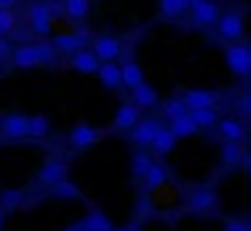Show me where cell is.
Here are the masks:
<instances>
[{
    "label": "cell",
    "mask_w": 251,
    "mask_h": 231,
    "mask_svg": "<svg viewBox=\"0 0 251 231\" xmlns=\"http://www.w3.org/2000/svg\"><path fill=\"white\" fill-rule=\"evenodd\" d=\"M168 128L175 133V138H177V140H180V138H192V136H197V133H200V126L192 121V116H190V113L173 118Z\"/></svg>",
    "instance_id": "obj_15"
},
{
    "label": "cell",
    "mask_w": 251,
    "mask_h": 231,
    "mask_svg": "<svg viewBox=\"0 0 251 231\" xmlns=\"http://www.w3.org/2000/svg\"><path fill=\"white\" fill-rule=\"evenodd\" d=\"M64 231H84V219H79V221H72Z\"/></svg>",
    "instance_id": "obj_39"
},
{
    "label": "cell",
    "mask_w": 251,
    "mask_h": 231,
    "mask_svg": "<svg viewBox=\"0 0 251 231\" xmlns=\"http://www.w3.org/2000/svg\"><path fill=\"white\" fill-rule=\"evenodd\" d=\"M113 229L116 226L111 224V219L99 209H94L84 216V231H113Z\"/></svg>",
    "instance_id": "obj_24"
},
{
    "label": "cell",
    "mask_w": 251,
    "mask_h": 231,
    "mask_svg": "<svg viewBox=\"0 0 251 231\" xmlns=\"http://www.w3.org/2000/svg\"><path fill=\"white\" fill-rule=\"evenodd\" d=\"M37 54H40V64H52L54 57H57V49L52 42H37Z\"/></svg>",
    "instance_id": "obj_33"
},
{
    "label": "cell",
    "mask_w": 251,
    "mask_h": 231,
    "mask_svg": "<svg viewBox=\"0 0 251 231\" xmlns=\"http://www.w3.org/2000/svg\"><path fill=\"white\" fill-rule=\"evenodd\" d=\"M246 229H249V231H251V219H249V221H246Z\"/></svg>",
    "instance_id": "obj_43"
},
{
    "label": "cell",
    "mask_w": 251,
    "mask_h": 231,
    "mask_svg": "<svg viewBox=\"0 0 251 231\" xmlns=\"http://www.w3.org/2000/svg\"><path fill=\"white\" fill-rule=\"evenodd\" d=\"M50 131H52V126H50V118H47V116H42V113L27 116V136H30V138L42 140V138L50 136Z\"/></svg>",
    "instance_id": "obj_23"
},
{
    "label": "cell",
    "mask_w": 251,
    "mask_h": 231,
    "mask_svg": "<svg viewBox=\"0 0 251 231\" xmlns=\"http://www.w3.org/2000/svg\"><path fill=\"white\" fill-rule=\"evenodd\" d=\"M239 111H241L244 116H251V93H246V96L239 98Z\"/></svg>",
    "instance_id": "obj_38"
},
{
    "label": "cell",
    "mask_w": 251,
    "mask_h": 231,
    "mask_svg": "<svg viewBox=\"0 0 251 231\" xmlns=\"http://www.w3.org/2000/svg\"><path fill=\"white\" fill-rule=\"evenodd\" d=\"M8 52H10V45H8V42L3 40V35H0V59H3V57H5Z\"/></svg>",
    "instance_id": "obj_40"
},
{
    "label": "cell",
    "mask_w": 251,
    "mask_h": 231,
    "mask_svg": "<svg viewBox=\"0 0 251 231\" xmlns=\"http://www.w3.org/2000/svg\"><path fill=\"white\" fill-rule=\"evenodd\" d=\"M187 111H195V108H207V106H214L217 103V93L212 89H190L185 96H182Z\"/></svg>",
    "instance_id": "obj_12"
},
{
    "label": "cell",
    "mask_w": 251,
    "mask_h": 231,
    "mask_svg": "<svg viewBox=\"0 0 251 231\" xmlns=\"http://www.w3.org/2000/svg\"><path fill=\"white\" fill-rule=\"evenodd\" d=\"M13 64L20 67V69H32L40 64V54H37V47L35 45H20L15 52H13Z\"/></svg>",
    "instance_id": "obj_16"
},
{
    "label": "cell",
    "mask_w": 251,
    "mask_h": 231,
    "mask_svg": "<svg viewBox=\"0 0 251 231\" xmlns=\"http://www.w3.org/2000/svg\"><path fill=\"white\" fill-rule=\"evenodd\" d=\"M165 180H168V165H165V162H155V160H153L151 170H148V172H146V177H143L146 189H148V192H155V189H160V187L165 185Z\"/></svg>",
    "instance_id": "obj_19"
},
{
    "label": "cell",
    "mask_w": 251,
    "mask_h": 231,
    "mask_svg": "<svg viewBox=\"0 0 251 231\" xmlns=\"http://www.w3.org/2000/svg\"><path fill=\"white\" fill-rule=\"evenodd\" d=\"M62 177H67V162L64 160H47L42 167H40V182L52 187L54 182H59Z\"/></svg>",
    "instance_id": "obj_14"
},
{
    "label": "cell",
    "mask_w": 251,
    "mask_h": 231,
    "mask_svg": "<svg viewBox=\"0 0 251 231\" xmlns=\"http://www.w3.org/2000/svg\"><path fill=\"white\" fill-rule=\"evenodd\" d=\"M99 57L91 52V49H76L74 54H72V67L79 71V74H96L99 71Z\"/></svg>",
    "instance_id": "obj_13"
},
{
    "label": "cell",
    "mask_w": 251,
    "mask_h": 231,
    "mask_svg": "<svg viewBox=\"0 0 251 231\" xmlns=\"http://www.w3.org/2000/svg\"><path fill=\"white\" fill-rule=\"evenodd\" d=\"M42 3H57V0H42Z\"/></svg>",
    "instance_id": "obj_44"
},
{
    "label": "cell",
    "mask_w": 251,
    "mask_h": 231,
    "mask_svg": "<svg viewBox=\"0 0 251 231\" xmlns=\"http://www.w3.org/2000/svg\"><path fill=\"white\" fill-rule=\"evenodd\" d=\"M192 3H195V0H187V5H192Z\"/></svg>",
    "instance_id": "obj_45"
},
{
    "label": "cell",
    "mask_w": 251,
    "mask_h": 231,
    "mask_svg": "<svg viewBox=\"0 0 251 231\" xmlns=\"http://www.w3.org/2000/svg\"><path fill=\"white\" fill-rule=\"evenodd\" d=\"M224 231H249V229H246V221H241V219H226Z\"/></svg>",
    "instance_id": "obj_36"
},
{
    "label": "cell",
    "mask_w": 251,
    "mask_h": 231,
    "mask_svg": "<svg viewBox=\"0 0 251 231\" xmlns=\"http://www.w3.org/2000/svg\"><path fill=\"white\" fill-rule=\"evenodd\" d=\"M224 62L234 76H251V47L249 45H229L224 49Z\"/></svg>",
    "instance_id": "obj_1"
},
{
    "label": "cell",
    "mask_w": 251,
    "mask_h": 231,
    "mask_svg": "<svg viewBox=\"0 0 251 231\" xmlns=\"http://www.w3.org/2000/svg\"><path fill=\"white\" fill-rule=\"evenodd\" d=\"M99 138H101V133H99L94 126H89V123H76V126L72 128V133H69V143H72L74 148H79V150L91 148Z\"/></svg>",
    "instance_id": "obj_9"
},
{
    "label": "cell",
    "mask_w": 251,
    "mask_h": 231,
    "mask_svg": "<svg viewBox=\"0 0 251 231\" xmlns=\"http://www.w3.org/2000/svg\"><path fill=\"white\" fill-rule=\"evenodd\" d=\"M89 40V30H76V32H62L52 40L54 49L62 54H74L76 49H81Z\"/></svg>",
    "instance_id": "obj_4"
},
{
    "label": "cell",
    "mask_w": 251,
    "mask_h": 231,
    "mask_svg": "<svg viewBox=\"0 0 251 231\" xmlns=\"http://www.w3.org/2000/svg\"><path fill=\"white\" fill-rule=\"evenodd\" d=\"M52 197H57V199H79L81 197V189H79L76 182L62 177L59 182L52 185Z\"/></svg>",
    "instance_id": "obj_25"
},
{
    "label": "cell",
    "mask_w": 251,
    "mask_h": 231,
    "mask_svg": "<svg viewBox=\"0 0 251 231\" xmlns=\"http://www.w3.org/2000/svg\"><path fill=\"white\" fill-rule=\"evenodd\" d=\"M185 113H187V106H185L182 98H170V101H165V106H163V116H165L168 121L177 118V116H185Z\"/></svg>",
    "instance_id": "obj_31"
},
{
    "label": "cell",
    "mask_w": 251,
    "mask_h": 231,
    "mask_svg": "<svg viewBox=\"0 0 251 231\" xmlns=\"http://www.w3.org/2000/svg\"><path fill=\"white\" fill-rule=\"evenodd\" d=\"M143 81V69L136 59H128L126 64H121V84L126 89H133Z\"/></svg>",
    "instance_id": "obj_22"
},
{
    "label": "cell",
    "mask_w": 251,
    "mask_h": 231,
    "mask_svg": "<svg viewBox=\"0 0 251 231\" xmlns=\"http://www.w3.org/2000/svg\"><path fill=\"white\" fill-rule=\"evenodd\" d=\"M96 74H99V79L106 89H118L121 86V67L116 64V59L113 62H101Z\"/></svg>",
    "instance_id": "obj_20"
},
{
    "label": "cell",
    "mask_w": 251,
    "mask_h": 231,
    "mask_svg": "<svg viewBox=\"0 0 251 231\" xmlns=\"http://www.w3.org/2000/svg\"><path fill=\"white\" fill-rule=\"evenodd\" d=\"M249 167H251V160H249Z\"/></svg>",
    "instance_id": "obj_46"
},
{
    "label": "cell",
    "mask_w": 251,
    "mask_h": 231,
    "mask_svg": "<svg viewBox=\"0 0 251 231\" xmlns=\"http://www.w3.org/2000/svg\"><path fill=\"white\" fill-rule=\"evenodd\" d=\"M0 131H3V136L10 138V140L27 138V116H23V113H8L5 118L0 121Z\"/></svg>",
    "instance_id": "obj_5"
},
{
    "label": "cell",
    "mask_w": 251,
    "mask_h": 231,
    "mask_svg": "<svg viewBox=\"0 0 251 231\" xmlns=\"http://www.w3.org/2000/svg\"><path fill=\"white\" fill-rule=\"evenodd\" d=\"M96 57H99V62H113V59H118V54H121V42L116 40V37H111V35H101L96 42H94V49H91Z\"/></svg>",
    "instance_id": "obj_10"
},
{
    "label": "cell",
    "mask_w": 251,
    "mask_h": 231,
    "mask_svg": "<svg viewBox=\"0 0 251 231\" xmlns=\"http://www.w3.org/2000/svg\"><path fill=\"white\" fill-rule=\"evenodd\" d=\"M15 3H18V0H0V8H3V10H13Z\"/></svg>",
    "instance_id": "obj_41"
},
{
    "label": "cell",
    "mask_w": 251,
    "mask_h": 231,
    "mask_svg": "<svg viewBox=\"0 0 251 231\" xmlns=\"http://www.w3.org/2000/svg\"><path fill=\"white\" fill-rule=\"evenodd\" d=\"M113 231H143V221L141 219H131V221H126L123 226H118Z\"/></svg>",
    "instance_id": "obj_37"
},
{
    "label": "cell",
    "mask_w": 251,
    "mask_h": 231,
    "mask_svg": "<svg viewBox=\"0 0 251 231\" xmlns=\"http://www.w3.org/2000/svg\"><path fill=\"white\" fill-rule=\"evenodd\" d=\"M3 221H5V216H3V209H0V231H3Z\"/></svg>",
    "instance_id": "obj_42"
},
{
    "label": "cell",
    "mask_w": 251,
    "mask_h": 231,
    "mask_svg": "<svg viewBox=\"0 0 251 231\" xmlns=\"http://www.w3.org/2000/svg\"><path fill=\"white\" fill-rule=\"evenodd\" d=\"M27 18H30V27L37 35H47L52 30V8L47 3H32L27 10Z\"/></svg>",
    "instance_id": "obj_3"
},
{
    "label": "cell",
    "mask_w": 251,
    "mask_h": 231,
    "mask_svg": "<svg viewBox=\"0 0 251 231\" xmlns=\"http://www.w3.org/2000/svg\"><path fill=\"white\" fill-rule=\"evenodd\" d=\"M192 116V121L200 126V128H209L219 121V116L214 111V106H207V108H195V111H187Z\"/></svg>",
    "instance_id": "obj_27"
},
{
    "label": "cell",
    "mask_w": 251,
    "mask_h": 231,
    "mask_svg": "<svg viewBox=\"0 0 251 231\" xmlns=\"http://www.w3.org/2000/svg\"><path fill=\"white\" fill-rule=\"evenodd\" d=\"M217 202H219V197L212 187H197L187 199V209H192L195 214H207V211L217 209Z\"/></svg>",
    "instance_id": "obj_2"
},
{
    "label": "cell",
    "mask_w": 251,
    "mask_h": 231,
    "mask_svg": "<svg viewBox=\"0 0 251 231\" xmlns=\"http://www.w3.org/2000/svg\"><path fill=\"white\" fill-rule=\"evenodd\" d=\"M219 158H222L224 165H236V162H241V158H244V148H241L236 140H224Z\"/></svg>",
    "instance_id": "obj_28"
},
{
    "label": "cell",
    "mask_w": 251,
    "mask_h": 231,
    "mask_svg": "<svg viewBox=\"0 0 251 231\" xmlns=\"http://www.w3.org/2000/svg\"><path fill=\"white\" fill-rule=\"evenodd\" d=\"M91 3L89 0H64V13L69 20H84L89 15Z\"/></svg>",
    "instance_id": "obj_30"
},
{
    "label": "cell",
    "mask_w": 251,
    "mask_h": 231,
    "mask_svg": "<svg viewBox=\"0 0 251 231\" xmlns=\"http://www.w3.org/2000/svg\"><path fill=\"white\" fill-rule=\"evenodd\" d=\"M187 10H190L187 0H160V13H163V18H168V20H175V18H180L182 13H187Z\"/></svg>",
    "instance_id": "obj_29"
},
{
    "label": "cell",
    "mask_w": 251,
    "mask_h": 231,
    "mask_svg": "<svg viewBox=\"0 0 251 231\" xmlns=\"http://www.w3.org/2000/svg\"><path fill=\"white\" fill-rule=\"evenodd\" d=\"M13 27H15V15H13V10H3V8H0V35L10 32Z\"/></svg>",
    "instance_id": "obj_34"
},
{
    "label": "cell",
    "mask_w": 251,
    "mask_h": 231,
    "mask_svg": "<svg viewBox=\"0 0 251 231\" xmlns=\"http://www.w3.org/2000/svg\"><path fill=\"white\" fill-rule=\"evenodd\" d=\"M217 128H219V136H222L224 140H236V143H241V140L246 138L244 123H239V121H234V118H222V121H217Z\"/></svg>",
    "instance_id": "obj_21"
},
{
    "label": "cell",
    "mask_w": 251,
    "mask_h": 231,
    "mask_svg": "<svg viewBox=\"0 0 251 231\" xmlns=\"http://www.w3.org/2000/svg\"><path fill=\"white\" fill-rule=\"evenodd\" d=\"M175 145H177V138H175V133L170 131V128H158V133H155V138H153V143H151V148L158 153V155H170L173 150H175Z\"/></svg>",
    "instance_id": "obj_18"
},
{
    "label": "cell",
    "mask_w": 251,
    "mask_h": 231,
    "mask_svg": "<svg viewBox=\"0 0 251 231\" xmlns=\"http://www.w3.org/2000/svg\"><path fill=\"white\" fill-rule=\"evenodd\" d=\"M23 199H25L23 189H5L3 197H0V204H3V209H18Z\"/></svg>",
    "instance_id": "obj_32"
},
{
    "label": "cell",
    "mask_w": 251,
    "mask_h": 231,
    "mask_svg": "<svg viewBox=\"0 0 251 231\" xmlns=\"http://www.w3.org/2000/svg\"><path fill=\"white\" fill-rule=\"evenodd\" d=\"M217 30L224 40H239L244 35V18L239 13H224L217 18Z\"/></svg>",
    "instance_id": "obj_6"
},
{
    "label": "cell",
    "mask_w": 251,
    "mask_h": 231,
    "mask_svg": "<svg viewBox=\"0 0 251 231\" xmlns=\"http://www.w3.org/2000/svg\"><path fill=\"white\" fill-rule=\"evenodd\" d=\"M158 128H160V123H158L155 118H138V121H136V126L131 128V140H133L136 145L146 148V145H151V143H153V138H155Z\"/></svg>",
    "instance_id": "obj_7"
},
{
    "label": "cell",
    "mask_w": 251,
    "mask_h": 231,
    "mask_svg": "<svg viewBox=\"0 0 251 231\" xmlns=\"http://www.w3.org/2000/svg\"><path fill=\"white\" fill-rule=\"evenodd\" d=\"M136 209H138V211H136V214H138L136 219H141V221H143L146 216H151V209H153V204H151V202H148V199L143 197V199L138 202V207H136Z\"/></svg>",
    "instance_id": "obj_35"
},
{
    "label": "cell",
    "mask_w": 251,
    "mask_h": 231,
    "mask_svg": "<svg viewBox=\"0 0 251 231\" xmlns=\"http://www.w3.org/2000/svg\"><path fill=\"white\" fill-rule=\"evenodd\" d=\"M131 96H133V103L138 108H151V106L158 103V91L151 84H146V81H141L138 86H133L131 89Z\"/></svg>",
    "instance_id": "obj_17"
},
{
    "label": "cell",
    "mask_w": 251,
    "mask_h": 231,
    "mask_svg": "<svg viewBox=\"0 0 251 231\" xmlns=\"http://www.w3.org/2000/svg\"><path fill=\"white\" fill-rule=\"evenodd\" d=\"M138 118H141V108L136 103H121L116 116H113V126L118 131H131Z\"/></svg>",
    "instance_id": "obj_11"
},
{
    "label": "cell",
    "mask_w": 251,
    "mask_h": 231,
    "mask_svg": "<svg viewBox=\"0 0 251 231\" xmlns=\"http://www.w3.org/2000/svg\"><path fill=\"white\" fill-rule=\"evenodd\" d=\"M151 165H153V158H151L146 150L133 153V158H131V172H133V177H136V180H143V177H146V172L151 170Z\"/></svg>",
    "instance_id": "obj_26"
},
{
    "label": "cell",
    "mask_w": 251,
    "mask_h": 231,
    "mask_svg": "<svg viewBox=\"0 0 251 231\" xmlns=\"http://www.w3.org/2000/svg\"><path fill=\"white\" fill-rule=\"evenodd\" d=\"M190 13H192V20L202 27L214 25L217 18H219V8H217V3H212V0H195V3L190 5Z\"/></svg>",
    "instance_id": "obj_8"
}]
</instances>
